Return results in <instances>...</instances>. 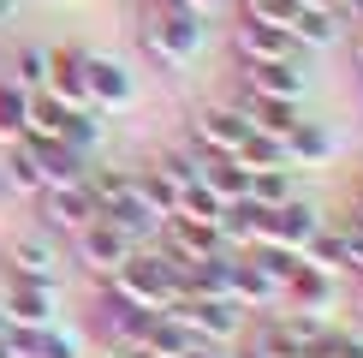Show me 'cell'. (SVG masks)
<instances>
[{"label": "cell", "instance_id": "6da1fadb", "mask_svg": "<svg viewBox=\"0 0 363 358\" xmlns=\"http://www.w3.org/2000/svg\"><path fill=\"white\" fill-rule=\"evenodd\" d=\"M54 322V281L6 275L0 281V328H48Z\"/></svg>", "mask_w": 363, "mask_h": 358}, {"label": "cell", "instance_id": "7a4b0ae2", "mask_svg": "<svg viewBox=\"0 0 363 358\" xmlns=\"http://www.w3.org/2000/svg\"><path fill=\"white\" fill-rule=\"evenodd\" d=\"M322 233V221H315V209L304 197H286L274 209H262V239L256 245H280V251H298L304 257V245Z\"/></svg>", "mask_w": 363, "mask_h": 358}, {"label": "cell", "instance_id": "3957f363", "mask_svg": "<svg viewBox=\"0 0 363 358\" xmlns=\"http://www.w3.org/2000/svg\"><path fill=\"white\" fill-rule=\"evenodd\" d=\"M143 36H149V48H155L161 60H185V54H196V42H203V24H196V12H185V6L167 0V12H155Z\"/></svg>", "mask_w": 363, "mask_h": 358}, {"label": "cell", "instance_id": "277c9868", "mask_svg": "<svg viewBox=\"0 0 363 358\" xmlns=\"http://www.w3.org/2000/svg\"><path fill=\"white\" fill-rule=\"evenodd\" d=\"M36 197H42V221H48V233H78L84 221L101 215L96 197L84 191V179H78V185H42Z\"/></svg>", "mask_w": 363, "mask_h": 358}, {"label": "cell", "instance_id": "5b68a950", "mask_svg": "<svg viewBox=\"0 0 363 358\" xmlns=\"http://www.w3.org/2000/svg\"><path fill=\"white\" fill-rule=\"evenodd\" d=\"M131 251H138V245H131L108 215H96V221H84V227H78V257H84L89 268H101V275H113Z\"/></svg>", "mask_w": 363, "mask_h": 358}, {"label": "cell", "instance_id": "8992f818", "mask_svg": "<svg viewBox=\"0 0 363 358\" xmlns=\"http://www.w3.org/2000/svg\"><path fill=\"white\" fill-rule=\"evenodd\" d=\"M149 322H155V310H143V305H131V298H108L101 305V335L113 340V347H131V352H143V340H149Z\"/></svg>", "mask_w": 363, "mask_h": 358}, {"label": "cell", "instance_id": "52a82bcc", "mask_svg": "<svg viewBox=\"0 0 363 358\" xmlns=\"http://www.w3.org/2000/svg\"><path fill=\"white\" fill-rule=\"evenodd\" d=\"M6 275H30V281H60V251L48 233H24L6 245Z\"/></svg>", "mask_w": 363, "mask_h": 358}, {"label": "cell", "instance_id": "ba28073f", "mask_svg": "<svg viewBox=\"0 0 363 358\" xmlns=\"http://www.w3.org/2000/svg\"><path fill=\"white\" fill-rule=\"evenodd\" d=\"M24 143H30V138H24ZM30 149H36L42 185H78V179L89 173V156H84V149H72L66 138H36Z\"/></svg>", "mask_w": 363, "mask_h": 358}, {"label": "cell", "instance_id": "9c48e42d", "mask_svg": "<svg viewBox=\"0 0 363 358\" xmlns=\"http://www.w3.org/2000/svg\"><path fill=\"white\" fill-rule=\"evenodd\" d=\"M238 54L245 60H292V30L286 24H268V18H250L238 24Z\"/></svg>", "mask_w": 363, "mask_h": 358}, {"label": "cell", "instance_id": "30bf717a", "mask_svg": "<svg viewBox=\"0 0 363 358\" xmlns=\"http://www.w3.org/2000/svg\"><path fill=\"white\" fill-rule=\"evenodd\" d=\"M245 78H250L256 96H280V102L304 96V72H298V60H250Z\"/></svg>", "mask_w": 363, "mask_h": 358}, {"label": "cell", "instance_id": "8fae6325", "mask_svg": "<svg viewBox=\"0 0 363 358\" xmlns=\"http://www.w3.org/2000/svg\"><path fill=\"white\" fill-rule=\"evenodd\" d=\"M84 84H89V102H131V72L119 60H101V54H84Z\"/></svg>", "mask_w": 363, "mask_h": 358}, {"label": "cell", "instance_id": "7c38bea8", "mask_svg": "<svg viewBox=\"0 0 363 358\" xmlns=\"http://www.w3.org/2000/svg\"><path fill=\"white\" fill-rule=\"evenodd\" d=\"M245 114H238V108H208L203 119H196V138H203L208 149H215V156H233V149L238 143H245Z\"/></svg>", "mask_w": 363, "mask_h": 358}, {"label": "cell", "instance_id": "4fadbf2b", "mask_svg": "<svg viewBox=\"0 0 363 358\" xmlns=\"http://www.w3.org/2000/svg\"><path fill=\"white\" fill-rule=\"evenodd\" d=\"M215 239H226V245H256V239H262V203H250V197L220 203Z\"/></svg>", "mask_w": 363, "mask_h": 358}, {"label": "cell", "instance_id": "5bb4252c", "mask_svg": "<svg viewBox=\"0 0 363 358\" xmlns=\"http://www.w3.org/2000/svg\"><path fill=\"white\" fill-rule=\"evenodd\" d=\"M48 90L66 108H89V84H84V54H48Z\"/></svg>", "mask_w": 363, "mask_h": 358}, {"label": "cell", "instance_id": "9a60e30c", "mask_svg": "<svg viewBox=\"0 0 363 358\" xmlns=\"http://www.w3.org/2000/svg\"><path fill=\"white\" fill-rule=\"evenodd\" d=\"M280 293V275H268L262 263H233V275H226V298L233 305H245V298H274Z\"/></svg>", "mask_w": 363, "mask_h": 358}, {"label": "cell", "instance_id": "2e32d148", "mask_svg": "<svg viewBox=\"0 0 363 358\" xmlns=\"http://www.w3.org/2000/svg\"><path fill=\"white\" fill-rule=\"evenodd\" d=\"M280 293H292V298H298L304 310H322L328 298H334V281H328V275H322L315 263H298L292 275H286V287H280Z\"/></svg>", "mask_w": 363, "mask_h": 358}, {"label": "cell", "instance_id": "e0dca14e", "mask_svg": "<svg viewBox=\"0 0 363 358\" xmlns=\"http://www.w3.org/2000/svg\"><path fill=\"white\" fill-rule=\"evenodd\" d=\"M0 179H6V185H18V191H42V168H36V149L12 138V143H6V156H0Z\"/></svg>", "mask_w": 363, "mask_h": 358}, {"label": "cell", "instance_id": "ac0fdd59", "mask_svg": "<svg viewBox=\"0 0 363 358\" xmlns=\"http://www.w3.org/2000/svg\"><path fill=\"white\" fill-rule=\"evenodd\" d=\"M286 30H292V42H315V48H328V42L340 36V18H334V12H310V6H298Z\"/></svg>", "mask_w": 363, "mask_h": 358}, {"label": "cell", "instance_id": "d6986e66", "mask_svg": "<svg viewBox=\"0 0 363 358\" xmlns=\"http://www.w3.org/2000/svg\"><path fill=\"white\" fill-rule=\"evenodd\" d=\"M292 197V168H250V203L274 209Z\"/></svg>", "mask_w": 363, "mask_h": 358}, {"label": "cell", "instance_id": "ffe728a7", "mask_svg": "<svg viewBox=\"0 0 363 358\" xmlns=\"http://www.w3.org/2000/svg\"><path fill=\"white\" fill-rule=\"evenodd\" d=\"M280 143H286V161H328V149H334L322 126H292Z\"/></svg>", "mask_w": 363, "mask_h": 358}, {"label": "cell", "instance_id": "44dd1931", "mask_svg": "<svg viewBox=\"0 0 363 358\" xmlns=\"http://www.w3.org/2000/svg\"><path fill=\"white\" fill-rule=\"evenodd\" d=\"M24 108H30V90L12 84V78H0V138L6 143L24 131Z\"/></svg>", "mask_w": 363, "mask_h": 358}, {"label": "cell", "instance_id": "7402d4cb", "mask_svg": "<svg viewBox=\"0 0 363 358\" xmlns=\"http://www.w3.org/2000/svg\"><path fill=\"white\" fill-rule=\"evenodd\" d=\"M24 358H84V347H78V335H60V328L48 322V328L30 335V352Z\"/></svg>", "mask_w": 363, "mask_h": 358}, {"label": "cell", "instance_id": "603a6c76", "mask_svg": "<svg viewBox=\"0 0 363 358\" xmlns=\"http://www.w3.org/2000/svg\"><path fill=\"white\" fill-rule=\"evenodd\" d=\"M12 84H48V48H24L18 54V78Z\"/></svg>", "mask_w": 363, "mask_h": 358}, {"label": "cell", "instance_id": "cb8c5ba5", "mask_svg": "<svg viewBox=\"0 0 363 358\" xmlns=\"http://www.w3.org/2000/svg\"><path fill=\"white\" fill-rule=\"evenodd\" d=\"M179 358H226V352L215 347V340H191V347H185V352H179Z\"/></svg>", "mask_w": 363, "mask_h": 358}, {"label": "cell", "instance_id": "d4e9b609", "mask_svg": "<svg viewBox=\"0 0 363 358\" xmlns=\"http://www.w3.org/2000/svg\"><path fill=\"white\" fill-rule=\"evenodd\" d=\"M238 358H274V352H268V347H262V340H250V347H245V352H238Z\"/></svg>", "mask_w": 363, "mask_h": 358}, {"label": "cell", "instance_id": "484cf974", "mask_svg": "<svg viewBox=\"0 0 363 358\" xmlns=\"http://www.w3.org/2000/svg\"><path fill=\"white\" fill-rule=\"evenodd\" d=\"M173 6H185V12H203V6H220V0H173Z\"/></svg>", "mask_w": 363, "mask_h": 358}, {"label": "cell", "instance_id": "4316f807", "mask_svg": "<svg viewBox=\"0 0 363 358\" xmlns=\"http://www.w3.org/2000/svg\"><path fill=\"white\" fill-rule=\"evenodd\" d=\"M0 358H18V352H12V340H6V335H0Z\"/></svg>", "mask_w": 363, "mask_h": 358}, {"label": "cell", "instance_id": "83f0119b", "mask_svg": "<svg viewBox=\"0 0 363 358\" xmlns=\"http://www.w3.org/2000/svg\"><path fill=\"white\" fill-rule=\"evenodd\" d=\"M6 12H12V0H0V18H6Z\"/></svg>", "mask_w": 363, "mask_h": 358}]
</instances>
